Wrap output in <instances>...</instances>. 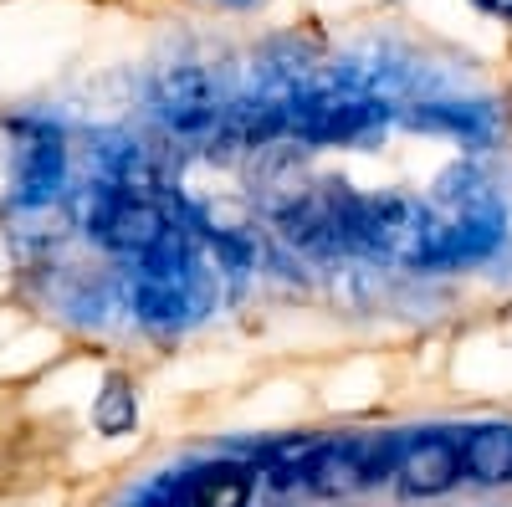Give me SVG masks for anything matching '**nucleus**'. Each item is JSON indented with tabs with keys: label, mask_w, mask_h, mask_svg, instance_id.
I'll return each mask as SVG.
<instances>
[{
	"label": "nucleus",
	"mask_w": 512,
	"mask_h": 507,
	"mask_svg": "<svg viewBox=\"0 0 512 507\" xmlns=\"http://www.w3.org/2000/svg\"><path fill=\"white\" fill-rule=\"evenodd\" d=\"M390 123V103L359 93V88H303L287 98V134L308 139V144H354L374 129Z\"/></svg>",
	"instance_id": "f257e3e1"
},
{
	"label": "nucleus",
	"mask_w": 512,
	"mask_h": 507,
	"mask_svg": "<svg viewBox=\"0 0 512 507\" xmlns=\"http://www.w3.org/2000/svg\"><path fill=\"white\" fill-rule=\"evenodd\" d=\"M216 6H231V11H246V6H256V0H216Z\"/></svg>",
	"instance_id": "f8f14e48"
},
{
	"label": "nucleus",
	"mask_w": 512,
	"mask_h": 507,
	"mask_svg": "<svg viewBox=\"0 0 512 507\" xmlns=\"http://www.w3.org/2000/svg\"><path fill=\"white\" fill-rule=\"evenodd\" d=\"M21 134V154H16V205H52L62 195V180H67V149H62V134L52 123H31L21 118L16 123Z\"/></svg>",
	"instance_id": "7ed1b4c3"
},
{
	"label": "nucleus",
	"mask_w": 512,
	"mask_h": 507,
	"mask_svg": "<svg viewBox=\"0 0 512 507\" xmlns=\"http://www.w3.org/2000/svg\"><path fill=\"white\" fill-rule=\"evenodd\" d=\"M134 420H139V395L123 374H113L98 395V405H93V426H98V436H128Z\"/></svg>",
	"instance_id": "9d476101"
},
{
	"label": "nucleus",
	"mask_w": 512,
	"mask_h": 507,
	"mask_svg": "<svg viewBox=\"0 0 512 507\" xmlns=\"http://www.w3.org/2000/svg\"><path fill=\"white\" fill-rule=\"evenodd\" d=\"M400 487L410 497H441L461 482V441L456 436H405V451H400Z\"/></svg>",
	"instance_id": "39448f33"
},
{
	"label": "nucleus",
	"mask_w": 512,
	"mask_h": 507,
	"mask_svg": "<svg viewBox=\"0 0 512 507\" xmlns=\"http://www.w3.org/2000/svg\"><path fill=\"white\" fill-rule=\"evenodd\" d=\"M461 472L482 482V487H502L512 482V426H477L461 441Z\"/></svg>",
	"instance_id": "6e6552de"
},
{
	"label": "nucleus",
	"mask_w": 512,
	"mask_h": 507,
	"mask_svg": "<svg viewBox=\"0 0 512 507\" xmlns=\"http://www.w3.org/2000/svg\"><path fill=\"white\" fill-rule=\"evenodd\" d=\"M256 492V467L246 461H210L190 472V507H251Z\"/></svg>",
	"instance_id": "1a4fd4ad"
},
{
	"label": "nucleus",
	"mask_w": 512,
	"mask_h": 507,
	"mask_svg": "<svg viewBox=\"0 0 512 507\" xmlns=\"http://www.w3.org/2000/svg\"><path fill=\"white\" fill-rule=\"evenodd\" d=\"M477 6H482L487 16H502V21H512V0H477Z\"/></svg>",
	"instance_id": "9b49d317"
},
{
	"label": "nucleus",
	"mask_w": 512,
	"mask_h": 507,
	"mask_svg": "<svg viewBox=\"0 0 512 507\" xmlns=\"http://www.w3.org/2000/svg\"><path fill=\"white\" fill-rule=\"evenodd\" d=\"M205 272H139L134 277V313L149 323V328H185L200 318L205 308V292H200Z\"/></svg>",
	"instance_id": "20e7f679"
},
{
	"label": "nucleus",
	"mask_w": 512,
	"mask_h": 507,
	"mask_svg": "<svg viewBox=\"0 0 512 507\" xmlns=\"http://www.w3.org/2000/svg\"><path fill=\"white\" fill-rule=\"evenodd\" d=\"M405 123H415V129L425 134H446V139H461L472 149H487L502 129V118L492 103H415L405 113Z\"/></svg>",
	"instance_id": "423d86ee"
},
{
	"label": "nucleus",
	"mask_w": 512,
	"mask_h": 507,
	"mask_svg": "<svg viewBox=\"0 0 512 507\" xmlns=\"http://www.w3.org/2000/svg\"><path fill=\"white\" fill-rule=\"evenodd\" d=\"M303 482L318 497H344L369 487V467H364V441H338V446H318L303 467Z\"/></svg>",
	"instance_id": "0eeeda50"
},
{
	"label": "nucleus",
	"mask_w": 512,
	"mask_h": 507,
	"mask_svg": "<svg viewBox=\"0 0 512 507\" xmlns=\"http://www.w3.org/2000/svg\"><path fill=\"white\" fill-rule=\"evenodd\" d=\"M154 108L175 134H210L226 113L221 82L210 77L205 67H164L154 77Z\"/></svg>",
	"instance_id": "f03ea898"
}]
</instances>
